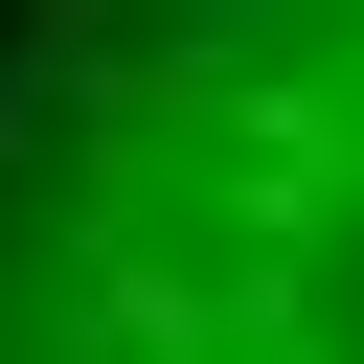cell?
Listing matches in <instances>:
<instances>
[{"instance_id": "obj_1", "label": "cell", "mask_w": 364, "mask_h": 364, "mask_svg": "<svg viewBox=\"0 0 364 364\" xmlns=\"http://www.w3.org/2000/svg\"><path fill=\"white\" fill-rule=\"evenodd\" d=\"M0 364H364V0H23Z\"/></svg>"}]
</instances>
